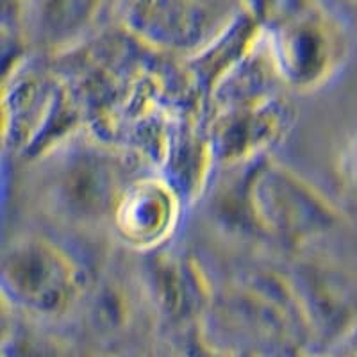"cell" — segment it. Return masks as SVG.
<instances>
[{"label": "cell", "instance_id": "cell-1", "mask_svg": "<svg viewBox=\"0 0 357 357\" xmlns=\"http://www.w3.org/2000/svg\"><path fill=\"white\" fill-rule=\"evenodd\" d=\"M2 275L13 301L45 317L66 312L81 293L75 264L56 245L38 238L17 241L6 252Z\"/></svg>", "mask_w": 357, "mask_h": 357}, {"label": "cell", "instance_id": "cell-2", "mask_svg": "<svg viewBox=\"0 0 357 357\" xmlns=\"http://www.w3.org/2000/svg\"><path fill=\"white\" fill-rule=\"evenodd\" d=\"M252 220L263 231L284 241L307 240L336 222V213L301 178L275 167L254 174L247 190Z\"/></svg>", "mask_w": 357, "mask_h": 357}, {"label": "cell", "instance_id": "cell-3", "mask_svg": "<svg viewBox=\"0 0 357 357\" xmlns=\"http://www.w3.org/2000/svg\"><path fill=\"white\" fill-rule=\"evenodd\" d=\"M227 11V0H122L130 31L174 49H190L211 38Z\"/></svg>", "mask_w": 357, "mask_h": 357}, {"label": "cell", "instance_id": "cell-4", "mask_svg": "<svg viewBox=\"0 0 357 357\" xmlns=\"http://www.w3.org/2000/svg\"><path fill=\"white\" fill-rule=\"evenodd\" d=\"M275 38L280 70L296 86L320 82L340 59V34L321 13L289 17L279 25Z\"/></svg>", "mask_w": 357, "mask_h": 357}, {"label": "cell", "instance_id": "cell-5", "mask_svg": "<svg viewBox=\"0 0 357 357\" xmlns=\"http://www.w3.org/2000/svg\"><path fill=\"white\" fill-rule=\"evenodd\" d=\"M177 218V200L167 184L138 181L122 191L113 209L118 232L126 241L151 247L167 238Z\"/></svg>", "mask_w": 357, "mask_h": 357}, {"label": "cell", "instance_id": "cell-6", "mask_svg": "<svg viewBox=\"0 0 357 357\" xmlns=\"http://www.w3.org/2000/svg\"><path fill=\"white\" fill-rule=\"evenodd\" d=\"M123 190L107 159L97 155L77 159L63 181L66 204L81 216H98L106 209L113 211Z\"/></svg>", "mask_w": 357, "mask_h": 357}, {"label": "cell", "instance_id": "cell-7", "mask_svg": "<svg viewBox=\"0 0 357 357\" xmlns=\"http://www.w3.org/2000/svg\"><path fill=\"white\" fill-rule=\"evenodd\" d=\"M38 33L50 43H61L88 27L104 0H25Z\"/></svg>", "mask_w": 357, "mask_h": 357}]
</instances>
